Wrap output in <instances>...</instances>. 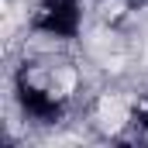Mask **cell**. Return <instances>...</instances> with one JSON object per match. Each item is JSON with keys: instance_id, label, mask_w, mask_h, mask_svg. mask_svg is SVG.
<instances>
[{"instance_id": "6da1fadb", "label": "cell", "mask_w": 148, "mask_h": 148, "mask_svg": "<svg viewBox=\"0 0 148 148\" xmlns=\"http://www.w3.org/2000/svg\"><path fill=\"white\" fill-rule=\"evenodd\" d=\"M31 28L52 38H73L79 31V3L76 0H45L38 3Z\"/></svg>"}]
</instances>
